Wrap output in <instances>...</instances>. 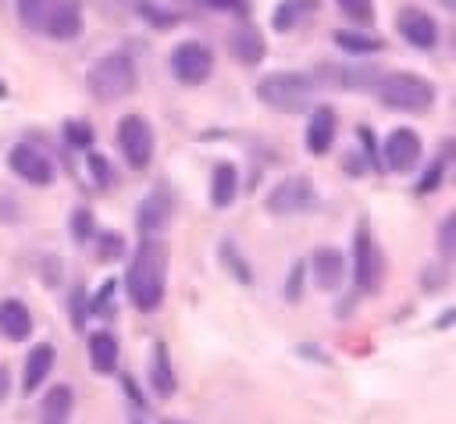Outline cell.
Returning <instances> with one entry per match:
<instances>
[{"label":"cell","mask_w":456,"mask_h":424,"mask_svg":"<svg viewBox=\"0 0 456 424\" xmlns=\"http://www.w3.org/2000/svg\"><path fill=\"white\" fill-rule=\"evenodd\" d=\"M164 281H167V249L160 239L146 235L128 264V299L135 310L142 314H153L160 303H164Z\"/></svg>","instance_id":"obj_1"},{"label":"cell","mask_w":456,"mask_h":424,"mask_svg":"<svg viewBox=\"0 0 456 424\" xmlns=\"http://www.w3.org/2000/svg\"><path fill=\"white\" fill-rule=\"evenodd\" d=\"M374 93L385 107L392 110H406V114H424L431 110L435 103V86L413 71H392V75H381L374 82Z\"/></svg>","instance_id":"obj_2"},{"label":"cell","mask_w":456,"mask_h":424,"mask_svg":"<svg viewBox=\"0 0 456 424\" xmlns=\"http://www.w3.org/2000/svg\"><path fill=\"white\" fill-rule=\"evenodd\" d=\"M314 78L299 75V71H285V75H267L256 86V96L264 100V107L278 110V114H299L314 103Z\"/></svg>","instance_id":"obj_3"},{"label":"cell","mask_w":456,"mask_h":424,"mask_svg":"<svg viewBox=\"0 0 456 424\" xmlns=\"http://www.w3.org/2000/svg\"><path fill=\"white\" fill-rule=\"evenodd\" d=\"M86 86H89V93H93L96 100H103V103L121 100V96H128V93L135 89V64H132L125 53H107V57H100V61L89 68Z\"/></svg>","instance_id":"obj_4"},{"label":"cell","mask_w":456,"mask_h":424,"mask_svg":"<svg viewBox=\"0 0 456 424\" xmlns=\"http://www.w3.org/2000/svg\"><path fill=\"white\" fill-rule=\"evenodd\" d=\"M118 146H121V157L128 160V167L142 171L153 157V128L146 118L139 114H125L118 121Z\"/></svg>","instance_id":"obj_5"},{"label":"cell","mask_w":456,"mask_h":424,"mask_svg":"<svg viewBox=\"0 0 456 424\" xmlns=\"http://www.w3.org/2000/svg\"><path fill=\"white\" fill-rule=\"evenodd\" d=\"M353 278L363 292H378L385 281V253L374 242V235L367 228L356 232V249H353Z\"/></svg>","instance_id":"obj_6"},{"label":"cell","mask_w":456,"mask_h":424,"mask_svg":"<svg viewBox=\"0 0 456 424\" xmlns=\"http://www.w3.org/2000/svg\"><path fill=\"white\" fill-rule=\"evenodd\" d=\"M214 71V53L203 43H178L171 53V75L182 86H203Z\"/></svg>","instance_id":"obj_7"},{"label":"cell","mask_w":456,"mask_h":424,"mask_svg":"<svg viewBox=\"0 0 456 424\" xmlns=\"http://www.w3.org/2000/svg\"><path fill=\"white\" fill-rule=\"evenodd\" d=\"M7 164H11V171H14L21 182H28V185H39V189H46V185L53 182V160H50L43 150L28 146V143H18V146H11V153H7Z\"/></svg>","instance_id":"obj_8"},{"label":"cell","mask_w":456,"mask_h":424,"mask_svg":"<svg viewBox=\"0 0 456 424\" xmlns=\"http://www.w3.org/2000/svg\"><path fill=\"white\" fill-rule=\"evenodd\" d=\"M424 157V146H420V135L413 128H395L388 139H385V167L392 171H413Z\"/></svg>","instance_id":"obj_9"},{"label":"cell","mask_w":456,"mask_h":424,"mask_svg":"<svg viewBox=\"0 0 456 424\" xmlns=\"http://www.w3.org/2000/svg\"><path fill=\"white\" fill-rule=\"evenodd\" d=\"M314 189H310V182L306 178H285V182H278L274 189H271V196H267V210L271 214H299V210H306V207H314Z\"/></svg>","instance_id":"obj_10"},{"label":"cell","mask_w":456,"mask_h":424,"mask_svg":"<svg viewBox=\"0 0 456 424\" xmlns=\"http://www.w3.org/2000/svg\"><path fill=\"white\" fill-rule=\"evenodd\" d=\"M395 29H399V36H403L410 46H417V50H431V46L438 43V25H435V18L424 14L420 7H403L399 18H395Z\"/></svg>","instance_id":"obj_11"},{"label":"cell","mask_w":456,"mask_h":424,"mask_svg":"<svg viewBox=\"0 0 456 424\" xmlns=\"http://www.w3.org/2000/svg\"><path fill=\"white\" fill-rule=\"evenodd\" d=\"M53 360H57V349L50 346V342H39V346H32L28 349V356H25V374H21V392L25 395H36L39 392V385L50 378V371H53Z\"/></svg>","instance_id":"obj_12"},{"label":"cell","mask_w":456,"mask_h":424,"mask_svg":"<svg viewBox=\"0 0 456 424\" xmlns=\"http://www.w3.org/2000/svg\"><path fill=\"white\" fill-rule=\"evenodd\" d=\"M82 32V4L78 0H57L46 25H43V36L50 39H75Z\"/></svg>","instance_id":"obj_13"},{"label":"cell","mask_w":456,"mask_h":424,"mask_svg":"<svg viewBox=\"0 0 456 424\" xmlns=\"http://www.w3.org/2000/svg\"><path fill=\"white\" fill-rule=\"evenodd\" d=\"M310 271H314V285L324 289V292H331V289H338L342 278H346V260H342L338 249H328V246H324V249H314Z\"/></svg>","instance_id":"obj_14"},{"label":"cell","mask_w":456,"mask_h":424,"mask_svg":"<svg viewBox=\"0 0 456 424\" xmlns=\"http://www.w3.org/2000/svg\"><path fill=\"white\" fill-rule=\"evenodd\" d=\"M0 335L11 342H25L32 335V314L21 299H4L0 303Z\"/></svg>","instance_id":"obj_15"},{"label":"cell","mask_w":456,"mask_h":424,"mask_svg":"<svg viewBox=\"0 0 456 424\" xmlns=\"http://www.w3.org/2000/svg\"><path fill=\"white\" fill-rule=\"evenodd\" d=\"M331 143H335V110L331 107H317L310 114V125H306V150L314 157H321V153L331 150Z\"/></svg>","instance_id":"obj_16"},{"label":"cell","mask_w":456,"mask_h":424,"mask_svg":"<svg viewBox=\"0 0 456 424\" xmlns=\"http://www.w3.org/2000/svg\"><path fill=\"white\" fill-rule=\"evenodd\" d=\"M89 363L96 374H114L118 371V342L110 331H93L89 335Z\"/></svg>","instance_id":"obj_17"},{"label":"cell","mask_w":456,"mask_h":424,"mask_svg":"<svg viewBox=\"0 0 456 424\" xmlns=\"http://www.w3.org/2000/svg\"><path fill=\"white\" fill-rule=\"evenodd\" d=\"M228 46H232V53H235L242 64H256V61H264V36H260L256 29H249V25H242L239 32H232Z\"/></svg>","instance_id":"obj_18"},{"label":"cell","mask_w":456,"mask_h":424,"mask_svg":"<svg viewBox=\"0 0 456 424\" xmlns=\"http://www.w3.org/2000/svg\"><path fill=\"white\" fill-rule=\"evenodd\" d=\"M167 214H171L167 196H164V192H153L150 200L139 203V232H146V235L160 232V228L167 224Z\"/></svg>","instance_id":"obj_19"},{"label":"cell","mask_w":456,"mask_h":424,"mask_svg":"<svg viewBox=\"0 0 456 424\" xmlns=\"http://www.w3.org/2000/svg\"><path fill=\"white\" fill-rule=\"evenodd\" d=\"M239 192V171L232 164H217L214 167V182H210V200L214 207H232Z\"/></svg>","instance_id":"obj_20"},{"label":"cell","mask_w":456,"mask_h":424,"mask_svg":"<svg viewBox=\"0 0 456 424\" xmlns=\"http://www.w3.org/2000/svg\"><path fill=\"white\" fill-rule=\"evenodd\" d=\"M150 385H153V392H157V395H171V392H175V371H171V363H167V349H164V342H157V346H153V360H150Z\"/></svg>","instance_id":"obj_21"},{"label":"cell","mask_w":456,"mask_h":424,"mask_svg":"<svg viewBox=\"0 0 456 424\" xmlns=\"http://www.w3.org/2000/svg\"><path fill=\"white\" fill-rule=\"evenodd\" d=\"M71 406H75L71 388H68V385H50L46 395H43V420H57V424H64L68 413H71Z\"/></svg>","instance_id":"obj_22"},{"label":"cell","mask_w":456,"mask_h":424,"mask_svg":"<svg viewBox=\"0 0 456 424\" xmlns=\"http://www.w3.org/2000/svg\"><path fill=\"white\" fill-rule=\"evenodd\" d=\"M317 11V0H281L278 7H274V32H289V29H296L306 14H314Z\"/></svg>","instance_id":"obj_23"},{"label":"cell","mask_w":456,"mask_h":424,"mask_svg":"<svg viewBox=\"0 0 456 424\" xmlns=\"http://www.w3.org/2000/svg\"><path fill=\"white\" fill-rule=\"evenodd\" d=\"M53 4H57V0H18V18H21V25L32 29V32H43V25H46Z\"/></svg>","instance_id":"obj_24"},{"label":"cell","mask_w":456,"mask_h":424,"mask_svg":"<svg viewBox=\"0 0 456 424\" xmlns=\"http://www.w3.org/2000/svg\"><path fill=\"white\" fill-rule=\"evenodd\" d=\"M335 43H338L342 50H349V53H374V50H381V39L360 36V32H346V29L335 32Z\"/></svg>","instance_id":"obj_25"},{"label":"cell","mask_w":456,"mask_h":424,"mask_svg":"<svg viewBox=\"0 0 456 424\" xmlns=\"http://www.w3.org/2000/svg\"><path fill=\"white\" fill-rule=\"evenodd\" d=\"M338 14L356 21V25H370L374 21V0H335Z\"/></svg>","instance_id":"obj_26"},{"label":"cell","mask_w":456,"mask_h":424,"mask_svg":"<svg viewBox=\"0 0 456 424\" xmlns=\"http://www.w3.org/2000/svg\"><path fill=\"white\" fill-rule=\"evenodd\" d=\"M438 249L445 260H456V210H449V217L438 224Z\"/></svg>","instance_id":"obj_27"},{"label":"cell","mask_w":456,"mask_h":424,"mask_svg":"<svg viewBox=\"0 0 456 424\" xmlns=\"http://www.w3.org/2000/svg\"><path fill=\"white\" fill-rule=\"evenodd\" d=\"M64 139H68L71 146L86 150V146H93V125H89V121H68V125H64Z\"/></svg>","instance_id":"obj_28"},{"label":"cell","mask_w":456,"mask_h":424,"mask_svg":"<svg viewBox=\"0 0 456 424\" xmlns=\"http://www.w3.org/2000/svg\"><path fill=\"white\" fill-rule=\"evenodd\" d=\"M150 25H157V29H171V25H178V14L175 11H160V7H153V4H139L135 7Z\"/></svg>","instance_id":"obj_29"},{"label":"cell","mask_w":456,"mask_h":424,"mask_svg":"<svg viewBox=\"0 0 456 424\" xmlns=\"http://www.w3.org/2000/svg\"><path fill=\"white\" fill-rule=\"evenodd\" d=\"M121 253H125V239L118 232H103L100 235V246H96V257L100 260H118Z\"/></svg>","instance_id":"obj_30"},{"label":"cell","mask_w":456,"mask_h":424,"mask_svg":"<svg viewBox=\"0 0 456 424\" xmlns=\"http://www.w3.org/2000/svg\"><path fill=\"white\" fill-rule=\"evenodd\" d=\"M89 310L100 314V317H110L114 314V281H103L100 292L89 299Z\"/></svg>","instance_id":"obj_31"},{"label":"cell","mask_w":456,"mask_h":424,"mask_svg":"<svg viewBox=\"0 0 456 424\" xmlns=\"http://www.w3.org/2000/svg\"><path fill=\"white\" fill-rule=\"evenodd\" d=\"M200 4L210 7V11L232 14V18H246V14H249V4H246V0H200Z\"/></svg>","instance_id":"obj_32"},{"label":"cell","mask_w":456,"mask_h":424,"mask_svg":"<svg viewBox=\"0 0 456 424\" xmlns=\"http://www.w3.org/2000/svg\"><path fill=\"white\" fill-rule=\"evenodd\" d=\"M71 235H75L78 242H86V239L93 235V214H89L86 207H78V210L71 214Z\"/></svg>","instance_id":"obj_33"},{"label":"cell","mask_w":456,"mask_h":424,"mask_svg":"<svg viewBox=\"0 0 456 424\" xmlns=\"http://www.w3.org/2000/svg\"><path fill=\"white\" fill-rule=\"evenodd\" d=\"M89 171H93V178H96L100 185H110V167H107L103 153H89Z\"/></svg>","instance_id":"obj_34"},{"label":"cell","mask_w":456,"mask_h":424,"mask_svg":"<svg viewBox=\"0 0 456 424\" xmlns=\"http://www.w3.org/2000/svg\"><path fill=\"white\" fill-rule=\"evenodd\" d=\"M438 178H442V157H435L431 171H424V178H420L417 192H431V189H438Z\"/></svg>","instance_id":"obj_35"},{"label":"cell","mask_w":456,"mask_h":424,"mask_svg":"<svg viewBox=\"0 0 456 424\" xmlns=\"http://www.w3.org/2000/svg\"><path fill=\"white\" fill-rule=\"evenodd\" d=\"M7 392H11V371L0 363V403L7 399Z\"/></svg>","instance_id":"obj_36"},{"label":"cell","mask_w":456,"mask_h":424,"mask_svg":"<svg viewBox=\"0 0 456 424\" xmlns=\"http://www.w3.org/2000/svg\"><path fill=\"white\" fill-rule=\"evenodd\" d=\"M452 321H456V310H449V314H442V317H438V328H449Z\"/></svg>","instance_id":"obj_37"},{"label":"cell","mask_w":456,"mask_h":424,"mask_svg":"<svg viewBox=\"0 0 456 424\" xmlns=\"http://www.w3.org/2000/svg\"><path fill=\"white\" fill-rule=\"evenodd\" d=\"M442 7H449V11H456V0H442Z\"/></svg>","instance_id":"obj_38"},{"label":"cell","mask_w":456,"mask_h":424,"mask_svg":"<svg viewBox=\"0 0 456 424\" xmlns=\"http://www.w3.org/2000/svg\"><path fill=\"white\" fill-rule=\"evenodd\" d=\"M4 93H7V89H4V82H0V96H4Z\"/></svg>","instance_id":"obj_39"},{"label":"cell","mask_w":456,"mask_h":424,"mask_svg":"<svg viewBox=\"0 0 456 424\" xmlns=\"http://www.w3.org/2000/svg\"><path fill=\"white\" fill-rule=\"evenodd\" d=\"M164 424H182V420H164Z\"/></svg>","instance_id":"obj_40"},{"label":"cell","mask_w":456,"mask_h":424,"mask_svg":"<svg viewBox=\"0 0 456 424\" xmlns=\"http://www.w3.org/2000/svg\"><path fill=\"white\" fill-rule=\"evenodd\" d=\"M43 424H57V420H43Z\"/></svg>","instance_id":"obj_41"}]
</instances>
